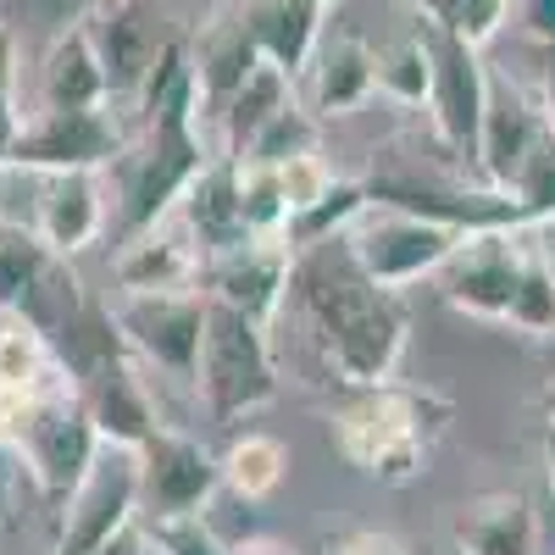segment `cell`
<instances>
[{
  "mask_svg": "<svg viewBox=\"0 0 555 555\" xmlns=\"http://www.w3.org/2000/svg\"><path fill=\"white\" fill-rule=\"evenodd\" d=\"M522 23L539 44H550L555 39V0H522Z\"/></svg>",
  "mask_w": 555,
  "mask_h": 555,
  "instance_id": "obj_39",
  "label": "cell"
},
{
  "mask_svg": "<svg viewBox=\"0 0 555 555\" xmlns=\"http://www.w3.org/2000/svg\"><path fill=\"white\" fill-rule=\"evenodd\" d=\"M117 156H122L117 117L106 106H89V112H39V117H23L12 167L51 178V172H101Z\"/></svg>",
  "mask_w": 555,
  "mask_h": 555,
  "instance_id": "obj_10",
  "label": "cell"
},
{
  "mask_svg": "<svg viewBox=\"0 0 555 555\" xmlns=\"http://www.w3.org/2000/svg\"><path fill=\"white\" fill-rule=\"evenodd\" d=\"M228 555H289L284 544H267V539H245V544H228Z\"/></svg>",
  "mask_w": 555,
  "mask_h": 555,
  "instance_id": "obj_44",
  "label": "cell"
},
{
  "mask_svg": "<svg viewBox=\"0 0 555 555\" xmlns=\"http://www.w3.org/2000/svg\"><path fill=\"white\" fill-rule=\"evenodd\" d=\"M428 51H434V89H428V117L450 156L478 167V133H483V106H489V73L478 62V44H467L455 28L428 23Z\"/></svg>",
  "mask_w": 555,
  "mask_h": 555,
  "instance_id": "obj_6",
  "label": "cell"
},
{
  "mask_svg": "<svg viewBox=\"0 0 555 555\" xmlns=\"http://www.w3.org/2000/svg\"><path fill=\"white\" fill-rule=\"evenodd\" d=\"M517 201L522 222H539V217H555V128L544 122V133L533 139V151L522 156L512 190H505Z\"/></svg>",
  "mask_w": 555,
  "mask_h": 555,
  "instance_id": "obj_32",
  "label": "cell"
},
{
  "mask_svg": "<svg viewBox=\"0 0 555 555\" xmlns=\"http://www.w3.org/2000/svg\"><path fill=\"white\" fill-rule=\"evenodd\" d=\"M450 428V400L434 389L378 384L334 411V450L378 483H411Z\"/></svg>",
  "mask_w": 555,
  "mask_h": 555,
  "instance_id": "obj_2",
  "label": "cell"
},
{
  "mask_svg": "<svg viewBox=\"0 0 555 555\" xmlns=\"http://www.w3.org/2000/svg\"><path fill=\"white\" fill-rule=\"evenodd\" d=\"M17 83V51H12V34L0 28V89Z\"/></svg>",
  "mask_w": 555,
  "mask_h": 555,
  "instance_id": "obj_43",
  "label": "cell"
},
{
  "mask_svg": "<svg viewBox=\"0 0 555 555\" xmlns=\"http://www.w3.org/2000/svg\"><path fill=\"white\" fill-rule=\"evenodd\" d=\"M289 83H295V78H289V73H278L272 62H261V67L245 78L240 95L217 112L222 139H228V156H245V151H250V139H256L278 112H284V106L295 101V95H289Z\"/></svg>",
  "mask_w": 555,
  "mask_h": 555,
  "instance_id": "obj_25",
  "label": "cell"
},
{
  "mask_svg": "<svg viewBox=\"0 0 555 555\" xmlns=\"http://www.w3.org/2000/svg\"><path fill=\"white\" fill-rule=\"evenodd\" d=\"M539 133H544V106H533L512 78H489V106H483V133H478L483 190H512V178Z\"/></svg>",
  "mask_w": 555,
  "mask_h": 555,
  "instance_id": "obj_12",
  "label": "cell"
},
{
  "mask_svg": "<svg viewBox=\"0 0 555 555\" xmlns=\"http://www.w3.org/2000/svg\"><path fill=\"white\" fill-rule=\"evenodd\" d=\"M7 500H12V473H7V461H0V517H7Z\"/></svg>",
  "mask_w": 555,
  "mask_h": 555,
  "instance_id": "obj_46",
  "label": "cell"
},
{
  "mask_svg": "<svg viewBox=\"0 0 555 555\" xmlns=\"http://www.w3.org/2000/svg\"><path fill=\"white\" fill-rule=\"evenodd\" d=\"M378 95L400 101V106H428L434 89V51H428V28L416 17L405 34H395L389 44H378Z\"/></svg>",
  "mask_w": 555,
  "mask_h": 555,
  "instance_id": "obj_27",
  "label": "cell"
},
{
  "mask_svg": "<svg viewBox=\"0 0 555 555\" xmlns=\"http://www.w3.org/2000/svg\"><path fill=\"white\" fill-rule=\"evenodd\" d=\"M89 39L101 51V67H106V89L112 95H139L151 62L167 39L151 34V0H101L95 17L83 23Z\"/></svg>",
  "mask_w": 555,
  "mask_h": 555,
  "instance_id": "obj_13",
  "label": "cell"
},
{
  "mask_svg": "<svg viewBox=\"0 0 555 555\" xmlns=\"http://www.w3.org/2000/svg\"><path fill=\"white\" fill-rule=\"evenodd\" d=\"M106 101H112V89H106V67H101V51L89 39V28L83 23L62 28L39 62V106L44 112H89Z\"/></svg>",
  "mask_w": 555,
  "mask_h": 555,
  "instance_id": "obj_18",
  "label": "cell"
},
{
  "mask_svg": "<svg viewBox=\"0 0 555 555\" xmlns=\"http://www.w3.org/2000/svg\"><path fill=\"white\" fill-rule=\"evenodd\" d=\"M528 245H533V256L544 261L550 284H555V217H539V222H528Z\"/></svg>",
  "mask_w": 555,
  "mask_h": 555,
  "instance_id": "obj_40",
  "label": "cell"
},
{
  "mask_svg": "<svg viewBox=\"0 0 555 555\" xmlns=\"http://www.w3.org/2000/svg\"><path fill=\"white\" fill-rule=\"evenodd\" d=\"M240 167V206L256 240L284 234L289 222V195H284V172L278 167H256V162H234Z\"/></svg>",
  "mask_w": 555,
  "mask_h": 555,
  "instance_id": "obj_30",
  "label": "cell"
},
{
  "mask_svg": "<svg viewBox=\"0 0 555 555\" xmlns=\"http://www.w3.org/2000/svg\"><path fill=\"white\" fill-rule=\"evenodd\" d=\"M178 211H183L190 240L201 245V261L228 256V250H240V245L256 240L250 222H245V206H240V167H234V156L206 162V172L183 190Z\"/></svg>",
  "mask_w": 555,
  "mask_h": 555,
  "instance_id": "obj_14",
  "label": "cell"
},
{
  "mask_svg": "<svg viewBox=\"0 0 555 555\" xmlns=\"http://www.w3.org/2000/svg\"><path fill=\"white\" fill-rule=\"evenodd\" d=\"M73 395L83 400V411H89V423H95L101 444L139 450V444L156 434V405H151V395H145V384H139L128 356L106 361L101 373H89Z\"/></svg>",
  "mask_w": 555,
  "mask_h": 555,
  "instance_id": "obj_16",
  "label": "cell"
},
{
  "mask_svg": "<svg viewBox=\"0 0 555 555\" xmlns=\"http://www.w3.org/2000/svg\"><path fill=\"white\" fill-rule=\"evenodd\" d=\"M73 389L51 339L34 334L23 317L0 311V395H62Z\"/></svg>",
  "mask_w": 555,
  "mask_h": 555,
  "instance_id": "obj_23",
  "label": "cell"
},
{
  "mask_svg": "<svg viewBox=\"0 0 555 555\" xmlns=\"http://www.w3.org/2000/svg\"><path fill=\"white\" fill-rule=\"evenodd\" d=\"M117 334L128 356L151 361L156 373L195 384L201 373V339H206V295L201 289H172V295H122L112 306Z\"/></svg>",
  "mask_w": 555,
  "mask_h": 555,
  "instance_id": "obj_5",
  "label": "cell"
},
{
  "mask_svg": "<svg viewBox=\"0 0 555 555\" xmlns=\"http://www.w3.org/2000/svg\"><path fill=\"white\" fill-rule=\"evenodd\" d=\"M17 133H23V112H17V95H12V89H0V172L12 167Z\"/></svg>",
  "mask_w": 555,
  "mask_h": 555,
  "instance_id": "obj_36",
  "label": "cell"
},
{
  "mask_svg": "<svg viewBox=\"0 0 555 555\" xmlns=\"http://www.w3.org/2000/svg\"><path fill=\"white\" fill-rule=\"evenodd\" d=\"M512 328H522V334H555V284H550L544 261L533 256V245H528V261H522V278H517Z\"/></svg>",
  "mask_w": 555,
  "mask_h": 555,
  "instance_id": "obj_33",
  "label": "cell"
},
{
  "mask_svg": "<svg viewBox=\"0 0 555 555\" xmlns=\"http://www.w3.org/2000/svg\"><path fill=\"white\" fill-rule=\"evenodd\" d=\"M217 489H222V467L201 439L156 423V434L139 444V512H145V522L201 517Z\"/></svg>",
  "mask_w": 555,
  "mask_h": 555,
  "instance_id": "obj_8",
  "label": "cell"
},
{
  "mask_svg": "<svg viewBox=\"0 0 555 555\" xmlns=\"http://www.w3.org/2000/svg\"><path fill=\"white\" fill-rule=\"evenodd\" d=\"M56 250L39 240V228H23V222H0V311H12L23 300V289L44 272Z\"/></svg>",
  "mask_w": 555,
  "mask_h": 555,
  "instance_id": "obj_29",
  "label": "cell"
},
{
  "mask_svg": "<svg viewBox=\"0 0 555 555\" xmlns=\"http://www.w3.org/2000/svg\"><path fill=\"white\" fill-rule=\"evenodd\" d=\"M133 522H139V450L106 444L62 512L56 555H101Z\"/></svg>",
  "mask_w": 555,
  "mask_h": 555,
  "instance_id": "obj_9",
  "label": "cell"
},
{
  "mask_svg": "<svg viewBox=\"0 0 555 555\" xmlns=\"http://www.w3.org/2000/svg\"><path fill=\"white\" fill-rule=\"evenodd\" d=\"M306 73H311V117H350L378 95V56L356 34L317 44Z\"/></svg>",
  "mask_w": 555,
  "mask_h": 555,
  "instance_id": "obj_19",
  "label": "cell"
},
{
  "mask_svg": "<svg viewBox=\"0 0 555 555\" xmlns=\"http://www.w3.org/2000/svg\"><path fill=\"white\" fill-rule=\"evenodd\" d=\"M217 467H222V489L228 494H240L245 505H261V500H272L278 489H284L289 450H284V439H272V434H240L217 455Z\"/></svg>",
  "mask_w": 555,
  "mask_h": 555,
  "instance_id": "obj_24",
  "label": "cell"
},
{
  "mask_svg": "<svg viewBox=\"0 0 555 555\" xmlns=\"http://www.w3.org/2000/svg\"><path fill=\"white\" fill-rule=\"evenodd\" d=\"M295 156H317V117H306L295 101L278 112L256 139H250V151L234 156V162H256V167H284Z\"/></svg>",
  "mask_w": 555,
  "mask_h": 555,
  "instance_id": "obj_31",
  "label": "cell"
},
{
  "mask_svg": "<svg viewBox=\"0 0 555 555\" xmlns=\"http://www.w3.org/2000/svg\"><path fill=\"white\" fill-rule=\"evenodd\" d=\"M455 12H461V0H416V17H428L439 28H455Z\"/></svg>",
  "mask_w": 555,
  "mask_h": 555,
  "instance_id": "obj_42",
  "label": "cell"
},
{
  "mask_svg": "<svg viewBox=\"0 0 555 555\" xmlns=\"http://www.w3.org/2000/svg\"><path fill=\"white\" fill-rule=\"evenodd\" d=\"M450 539L461 555H539L544 528H539V512L528 494L494 489V494L467 500L450 517Z\"/></svg>",
  "mask_w": 555,
  "mask_h": 555,
  "instance_id": "obj_15",
  "label": "cell"
},
{
  "mask_svg": "<svg viewBox=\"0 0 555 555\" xmlns=\"http://www.w3.org/2000/svg\"><path fill=\"white\" fill-rule=\"evenodd\" d=\"M261 67V51L245 28V17H222L195 56V83H201V106H211V117L245 89V78Z\"/></svg>",
  "mask_w": 555,
  "mask_h": 555,
  "instance_id": "obj_22",
  "label": "cell"
},
{
  "mask_svg": "<svg viewBox=\"0 0 555 555\" xmlns=\"http://www.w3.org/2000/svg\"><path fill=\"white\" fill-rule=\"evenodd\" d=\"M544 416L555 423V373H550V384H544Z\"/></svg>",
  "mask_w": 555,
  "mask_h": 555,
  "instance_id": "obj_47",
  "label": "cell"
},
{
  "mask_svg": "<svg viewBox=\"0 0 555 555\" xmlns=\"http://www.w3.org/2000/svg\"><path fill=\"white\" fill-rule=\"evenodd\" d=\"M373 206L366 201V183L356 178H334V190L328 195H317L306 211H295L284 222V245L289 250H322V245H334V234H350V222Z\"/></svg>",
  "mask_w": 555,
  "mask_h": 555,
  "instance_id": "obj_28",
  "label": "cell"
},
{
  "mask_svg": "<svg viewBox=\"0 0 555 555\" xmlns=\"http://www.w3.org/2000/svg\"><path fill=\"white\" fill-rule=\"evenodd\" d=\"M195 389L211 411V423H240V416L278 400V366H272V345H267L261 322H250L234 306L206 300V339H201Z\"/></svg>",
  "mask_w": 555,
  "mask_h": 555,
  "instance_id": "obj_3",
  "label": "cell"
},
{
  "mask_svg": "<svg viewBox=\"0 0 555 555\" xmlns=\"http://www.w3.org/2000/svg\"><path fill=\"white\" fill-rule=\"evenodd\" d=\"M461 240H467V234H455V228H444V222L411 217V211H389V206H366L350 222L345 250H350V261L373 278L378 289L400 295L405 284H416V278L439 272L455 256Z\"/></svg>",
  "mask_w": 555,
  "mask_h": 555,
  "instance_id": "obj_4",
  "label": "cell"
},
{
  "mask_svg": "<svg viewBox=\"0 0 555 555\" xmlns=\"http://www.w3.org/2000/svg\"><path fill=\"white\" fill-rule=\"evenodd\" d=\"M328 555H411V550L395 544V539H384V533H356V539H345V544L328 550Z\"/></svg>",
  "mask_w": 555,
  "mask_h": 555,
  "instance_id": "obj_38",
  "label": "cell"
},
{
  "mask_svg": "<svg viewBox=\"0 0 555 555\" xmlns=\"http://www.w3.org/2000/svg\"><path fill=\"white\" fill-rule=\"evenodd\" d=\"M295 295L322 339V356L350 389L395 384L405 356V306L395 289H378L350 250H306L295 267Z\"/></svg>",
  "mask_w": 555,
  "mask_h": 555,
  "instance_id": "obj_1",
  "label": "cell"
},
{
  "mask_svg": "<svg viewBox=\"0 0 555 555\" xmlns=\"http://www.w3.org/2000/svg\"><path fill=\"white\" fill-rule=\"evenodd\" d=\"M317 7H339V0H317Z\"/></svg>",
  "mask_w": 555,
  "mask_h": 555,
  "instance_id": "obj_48",
  "label": "cell"
},
{
  "mask_svg": "<svg viewBox=\"0 0 555 555\" xmlns=\"http://www.w3.org/2000/svg\"><path fill=\"white\" fill-rule=\"evenodd\" d=\"M201 295L217 300V306H234L245 311L250 322H267L278 317V306H284V295L295 289V250L284 245V234H272V240H250L240 250H228V256H211L201 261Z\"/></svg>",
  "mask_w": 555,
  "mask_h": 555,
  "instance_id": "obj_11",
  "label": "cell"
},
{
  "mask_svg": "<svg viewBox=\"0 0 555 555\" xmlns=\"http://www.w3.org/2000/svg\"><path fill=\"white\" fill-rule=\"evenodd\" d=\"M528 261V222L522 228H483L455 245V256L439 267V289L455 311L483 322H512L517 278Z\"/></svg>",
  "mask_w": 555,
  "mask_h": 555,
  "instance_id": "obj_7",
  "label": "cell"
},
{
  "mask_svg": "<svg viewBox=\"0 0 555 555\" xmlns=\"http://www.w3.org/2000/svg\"><path fill=\"white\" fill-rule=\"evenodd\" d=\"M539 51H544V67H539V78H544V122L555 128V39L539 44Z\"/></svg>",
  "mask_w": 555,
  "mask_h": 555,
  "instance_id": "obj_41",
  "label": "cell"
},
{
  "mask_svg": "<svg viewBox=\"0 0 555 555\" xmlns=\"http://www.w3.org/2000/svg\"><path fill=\"white\" fill-rule=\"evenodd\" d=\"M505 12H512V0H461V12H455V34L483 51V44L500 34Z\"/></svg>",
  "mask_w": 555,
  "mask_h": 555,
  "instance_id": "obj_35",
  "label": "cell"
},
{
  "mask_svg": "<svg viewBox=\"0 0 555 555\" xmlns=\"http://www.w3.org/2000/svg\"><path fill=\"white\" fill-rule=\"evenodd\" d=\"M201 284V256L190 250V240L151 228L122 245L117 256V289L122 295H172V289H195Z\"/></svg>",
  "mask_w": 555,
  "mask_h": 555,
  "instance_id": "obj_21",
  "label": "cell"
},
{
  "mask_svg": "<svg viewBox=\"0 0 555 555\" xmlns=\"http://www.w3.org/2000/svg\"><path fill=\"white\" fill-rule=\"evenodd\" d=\"M245 28L256 39L261 62H272L278 73H306L322 39V7L317 0H245Z\"/></svg>",
  "mask_w": 555,
  "mask_h": 555,
  "instance_id": "obj_20",
  "label": "cell"
},
{
  "mask_svg": "<svg viewBox=\"0 0 555 555\" xmlns=\"http://www.w3.org/2000/svg\"><path fill=\"white\" fill-rule=\"evenodd\" d=\"M101 555H162V544L151 539V528H145V522H133V528H122Z\"/></svg>",
  "mask_w": 555,
  "mask_h": 555,
  "instance_id": "obj_37",
  "label": "cell"
},
{
  "mask_svg": "<svg viewBox=\"0 0 555 555\" xmlns=\"http://www.w3.org/2000/svg\"><path fill=\"white\" fill-rule=\"evenodd\" d=\"M83 306H89L83 278L73 272V261H67V256H51V261H44V272H39L34 284L23 289V300L12 306V317H23L34 334L56 339V334L67 328V322H73Z\"/></svg>",
  "mask_w": 555,
  "mask_h": 555,
  "instance_id": "obj_26",
  "label": "cell"
},
{
  "mask_svg": "<svg viewBox=\"0 0 555 555\" xmlns=\"http://www.w3.org/2000/svg\"><path fill=\"white\" fill-rule=\"evenodd\" d=\"M145 528L162 544V555H228V544L211 533L206 517H167V522H145Z\"/></svg>",
  "mask_w": 555,
  "mask_h": 555,
  "instance_id": "obj_34",
  "label": "cell"
},
{
  "mask_svg": "<svg viewBox=\"0 0 555 555\" xmlns=\"http://www.w3.org/2000/svg\"><path fill=\"white\" fill-rule=\"evenodd\" d=\"M39 240L56 256H78L101 240L106 228V195H101V172H51L39 195Z\"/></svg>",
  "mask_w": 555,
  "mask_h": 555,
  "instance_id": "obj_17",
  "label": "cell"
},
{
  "mask_svg": "<svg viewBox=\"0 0 555 555\" xmlns=\"http://www.w3.org/2000/svg\"><path fill=\"white\" fill-rule=\"evenodd\" d=\"M544 478H550V494H555V423H544Z\"/></svg>",
  "mask_w": 555,
  "mask_h": 555,
  "instance_id": "obj_45",
  "label": "cell"
}]
</instances>
